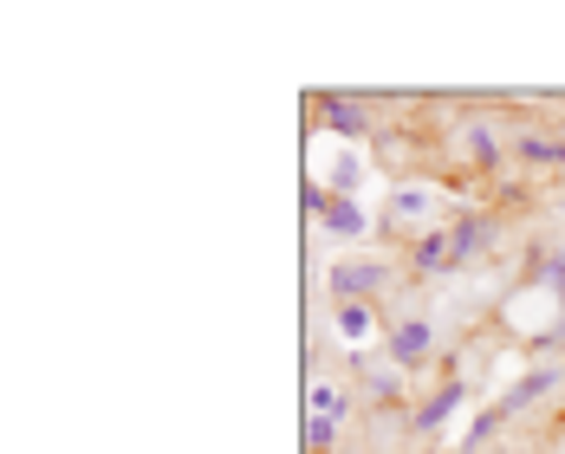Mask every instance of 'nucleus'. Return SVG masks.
<instances>
[{"instance_id":"nucleus-1","label":"nucleus","mask_w":565,"mask_h":454,"mask_svg":"<svg viewBox=\"0 0 565 454\" xmlns=\"http://www.w3.org/2000/svg\"><path fill=\"white\" fill-rule=\"evenodd\" d=\"M436 357V325L429 318H396L391 325V364L396 370H416Z\"/></svg>"},{"instance_id":"nucleus-6","label":"nucleus","mask_w":565,"mask_h":454,"mask_svg":"<svg viewBox=\"0 0 565 454\" xmlns=\"http://www.w3.org/2000/svg\"><path fill=\"white\" fill-rule=\"evenodd\" d=\"M429 215H436V188H429V182L391 188V221H429Z\"/></svg>"},{"instance_id":"nucleus-9","label":"nucleus","mask_w":565,"mask_h":454,"mask_svg":"<svg viewBox=\"0 0 565 454\" xmlns=\"http://www.w3.org/2000/svg\"><path fill=\"white\" fill-rule=\"evenodd\" d=\"M371 332H377V312H371V305H339V338L344 344H364Z\"/></svg>"},{"instance_id":"nucleus-11","label":"nucleus","mask_w":565,"mask_h":454,"mask_svg":"<svg viewBox=\"0 0 565 454\" xmlns=\"http://www.w3.org/2000/svg\"><path fill=\"white\" fill-rule=\"evenodd\" d=\"M461 143H468V156H475L481 170H488V163H501V143H494V130H488V123H468V130H461Z\"/></svg>"},{"instance_id":"nucleus-14","label":"nucleus","mask_w":565,"mask_h":454,"mask_svg":"<svg viewBox=\"0 0 565 454\" xmlns=\"http://www.w3.org/2000/svg\"><path fill=\"white\" fill-rule=\"evenodd\" d=\"M371 397H396V370H371Z\"/></svg>"},{"instance_id":"nucleus-3","label":"nucleus","mask_w":565,"mask_h":454,"mask_svg":"<svg viewBox=\"0 0 565 454\" xmlns=\"http://www.w3.org/2000/svg\"><path fill=\"white\" fill-rule=\"evenodd\" d=\"M312 215H319V221L332 227L339 240H358V234L371 227V215H364V208H358L351 195H312Z\"/></svg>"},{"instance_id":"nucleus-7","label":"nucleus","mask_w":565,"mask_h":454,"mask_svg":"<svg viewBox=\"0 0 565 454\" xmlns=\"http://www.w3.org/2000/svg\"><path fill=\"white\" fill-rule=\"evenodd\" d=\"M553 390H559V370H553V364H546V370H526V377H520V383L508 390V402H501V415H520L526 402L553 397Z\"/></svg>"},{"instance_id":"nucleus-5","label":"nucleus","mask_w":565,"mask_h":454,"mask_svg":"<svg viewBox=\"0 0 565 454\" xmlns=\"http://www.w3.org/2000/svg\"><path fill=\"white\" fill-rule=\"evenodd\" d=\"M455 267H461V253H455L449 227H436V234L416 240V273H455Z\"/></svg>"},{"instance_id":"nucleus-13","label":"nucleus","mask_w":565,"mask_h":454,"mask_svg":"<svg viewBox=\"0 0 565 454\" xmlns=\"http://www.w3.org/2000/svg\"><path fill=\"white\" fill-rule=\"evenodd\" d=\"M339 415H312V422H306V448H332V442H339Z\"/></svg>"},{"instance_id":"nucleus-12","label":"nucleus","mask_w":565,"mask_h":454,"mask_svg":"<svg viewBox=\"0 0 565 454\" xmlns=\"http://www.w3.org/2000/svg\"><path fill=\"white\" fill-rule=\"evenodd\" d=\"M306 409H312V415H339V422H344V390H332V383H312V390H306Z\"/></svg>"},{"instance_id":"nucleus-4","label":"nucleus","mask_w":565,"mask_h":454,"mask_svg":"<svg viewBox=\"0 0 565 454\" xmlns=\"http://www.w3.org/2000/svg\"><path fill=\"white\" fill-rule=\"evenodd\" d=\"M461 402H468V383L455 377L449 390H436V397H429L423 409H416V435H436V429H449V422H455V409H461Z\"/></svg>"},{"instance_id":"nucleus-2","label":"nucleus","mask_w":565,"mask_h":454,"mask_svg":"<svg viewBox=\"0 0 565 454\" xmlns=\"http://www.w3.org/2000/svg\"><path fill=\"white\" fill-rule=\"evenodd\" d=\"M384 285H391V267H377V260H339V267H332L339 305H358V299H371V292H384Z\"/></svg>"},{"instance_id":"nucleus-10","label":"nucleus","mask_w":565,"mask_h":454,"mask_svg":"<svg viewBox=\"0 0 565 454\" xmlns=\"http://www.w3.org/2000/svg\"><path fill=\"white\" fill-rule=\"evenodd\" d=\"M326 123H332L339 137H364V130H371V117L358 111V105H344V98H326Z\"/></svg>"},{"instance_id":"nucleus-8","label":"nucleus","mask_w":565,"mask_h":454,"mask_svg":"<svg viewBox=\"0 0 565 454\" xmlns=\"http://www.w3.org/2000/svg\"><path fill=\"white\" fill-rule=\"evenodd\" d=\"M449 234H455V253H461V267H468V260H475V253L494 240V221H488V215H461Z\"/></svg>"}]
</instances>
